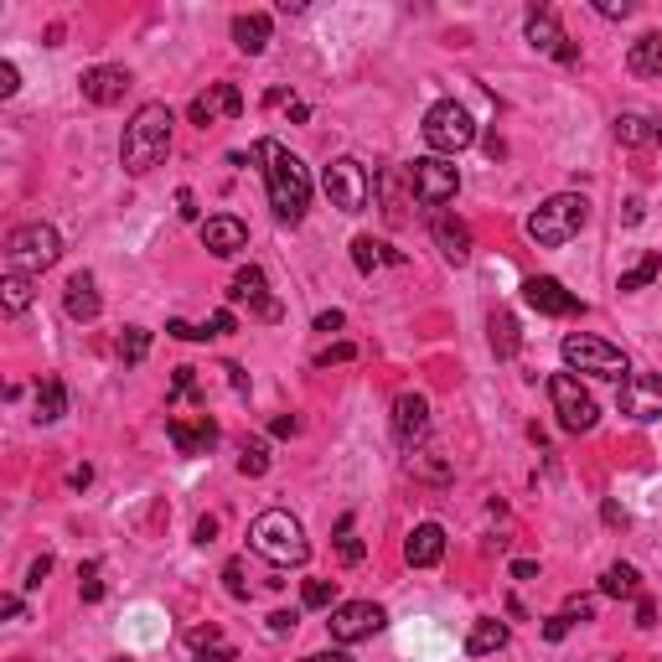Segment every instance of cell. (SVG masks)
<instances>
[{
  "label": "cell",
  "mask_w": 662,
  "mask_h": 662,
  "mask_svg": "<svg viewBox=\"0 0 662 662\" xmlns=\"http://www.w3.org/2000/svg\"><path fill=\"white\" fill-rule=\"evenodd\" d=\"M637 626H642V631H652V626H657V606H652L647 595L637 600Z\"/></svg>",
  "instance_id": "obj_52"
},
{
  "label": "cell",
  "mask_w": 662,
  "mask_h": 662,
  "mask_svg": "<svg viewBox=\"0 0 662 662\" xmlns=\"http://www.w3.org/2000/svg\"><path fill=\"white\" fill-rule=\"evenodd\" d=\"M228 300H233V306H254L259 321H280V316H285V306H280L275 295H269V280H264V269H259V264L238 269L233 285H228Z\"/></svg>",
  "instance_id": "obj_14"
},
{
  "label": "cell",
  "mask_w": 662,
  "mask_h": 662,
  "mask_svg": "<svg viewBox=\"0 0 662 662\" xmlns=\"http://www.w3.org/2000/svg\"><path fill=\"white\" fill-rule=\"evenodd\" d=\"M487 331H492V352L497 357H518V321L507 316V311H492V321H487Z\"/></svg>",
  "instance_id": "obj_30"
},
{
  "label": "cell",
  "mask_w": 662,
  "mask_h": 662,
  "mask_svg": "<svg viewBox=\"0 0 662 662\" xmlns=\"http://www.w3.org/2000/svg\"><path fill=\"white\" fill-rule=\"evenodd\" d=\"M342 326H347L342 311H321V316H316V331H342Z\"/></svg>",
  "instance_id": "obj_54"
},
{
  "label": "cell",
  "mask_w": 662,
  "mask_h": 662,
  "mask_svg": "<svg viewBox=\"0 0 662 662\" xmlns=\"http://www.w3.org/2000/svg\"><path fill=\"white\" fill-rule=\"evenodd\" d=\"M569 626H575L569 616H549V621H544V642H564V637H569Z\"/></svg>",
  "instance_id": "obj_46"
},
{
  "label": "cell",
  "mask_w": 662,
  "mask_h": 662,
  "mask_svg": "<svg viewBox=\"0 0 662 662\" xmlns=\"http://www.w3.org/2000/svg\"><path fill=\"white\" fill-rule=\"evenodd\" d=\"M300 600H306V611H331V600H337V580H306Z\"/></svg>",
  "instance_id": "obj_38"
},
{
  "label": "cell",
  "mask_w": 662,
  "mask_h": 662,
  "mask_svg": "<svg viewBox=\"0 0 662 662\" xmlns=\"http://www.w3.org/2000/svg\"><path fill=\"white\" fill-rule=\"evenodd\" d=\"M326 626H331V642L352 647V642L378 637V631L388 626V616H383V606H373V600H347V606H331Z\"/></svg>",
  "instance_id": "obj_11"
},
{
  "label": "cell",
  "mask_w": 662,
  "mask_h": 662,
  "mask_svg": "<svg viewBox=\"0 0 662 662\" xmlns=\"http://www.w3.org/2000/svg\"><path fill=\"white\" fill-rule=\"evenodd\" d=\"M223 373H228V383H233V394H249V373L238 368V363H228Z\"/></svg>",
  "instance_id": "obj_55"
},
{
  "label": "cell",
  "mask_w": 662,
  "mask_h": 662,
  "mask_svg": "<svg viewBox=\"0 0 662 662\" xmlns=\"http://www.w3.org/2000/svg\"><path fill=\"white\" fill-rule=\"evenodd\" d=\"M202 249L207 254H218V259H233L238 249H249V228L238 223V218H207L202 223Z\"/></svg>",
  "instance_id": "obj_20"
},
{
  "label": "cell",
  "mask_w": 662,
  "mask_h": 662,
  "mask_svg": "<svg viewBox=\"0 0 662 662\" xmlns=\"http://www.w3.org/2000/svg\"><path fill=\"white\" fill-rule=\"evenodd\" d=\"M249 549L269 564H280V569H295V564L311 559L306 528H300V518H290L285 507H269V513H259L249 523Z\"/></svg>",
  "instance_id": "obj_3"
},
{
  "label": "cell",
  "mask_w": 662,
  "mask_h": 662,
  "mask_svg": "<svg viewBox=\"0 0 662 662\" xmlns=\"http://www.w3.org/2000/svg\"><path fill=\"white\" fill-rule=\"evenodd\" d=\"M213 538H218V518H202L197 523V544H213Z\"/></svg>",
  "instance_id": "obj_59"
},
{
  "label": "cell",
  "mask_w": 662,
  "mask_h": 662,
  "mask_svg": "<svg viewBox=\"0 0 662 662\" xmlns=\"http://www.w3.org/2000/svg\"><path fill=\"white\" fill-rule=\"evenodd\" d=\"M187 652H192L197 662H233V657H238V647L223 637V626H213V621L187 631Z\"/></svg>",
  "instance_id": "obj_23"
},
{
  "label": "cell",
  "mask_w": 662,
  "mask_h": 662,
  "mask_svg": "<svg viewBox=\"0 0 662 662\" xmlns=\"http://www.w3.org/2000/svg\"><path fill=\"white\" fill-rule=\"evenodd\" d=\"M223 590L233 595V600H249L254 590H249V564L244 559H228L223 564Z\"/></svg>",
  "instance_id": "obj_37"
},
{
  "label": "cell",
  "mask_w": 662,
  "mask_h": 662,
  "mask_svg": "<svg viewBox=\"0 0 662 662\" xmlns=\"http://www.w3.org/2000/svg\"><path fill=\"white\" fill-rule=\"evenodd\" d=\"M652 135H657V140H662V119H657V125H652Z\"/></svg>",
  "instance_id": "obj_62"
},
{
  "label": "cell",
  "mask_w": 662,
  "mask_h": 662,
  "mask_svg": "<svg viewBox=\"0 0 662 662\" xmlns=\"http://www.w3.org/2000/svg\"><path fill=\"white\" fill-rule=\"evenodd\" d=\"M616 140L631 145V150L647 145L652 140V119H642V114H616Z\"/></svg>",
  "instance_id": "obj_34"
},
{
  "label": "cell",
  "mask_w": 662,
  "mask_h": 662,
  "mask_svg": "<svg viewBox=\"0 0 662 662\" xmlns=\"http://www.w3.org/2000/svg\"><path fill=\"white\" fill-rule=\"evenodd\" d=\"M78 595L88 606H99L104 600V580H99V564H78Z\"/></svg>",
  "instance_id": "obj_40"
},
{
  "label": "cell",
  "mask_w": 662,
  "mask_h": 662,
  "mask_svg": "<svg viewBox=\"0 0 662 662\" xmlns=\"http://www.w3.org/2000/svg\"><path fill=\"white\" fill-rule=\"evenodd\" d=\"M657 275H662V259H657V254H647L642 264H631L626 275L616 280V290H626V295H631V290H647V285H652Z\"/></svg>",
  "instance_id": "obj_33"
},
{
  "label": "cell",
  "mask_w": 662,
  "mask_h": 662,
  "mask_svg": "<svg viewBox=\"0 0 662 662\" xmlns=\"http://www.w3.org/2000/svg\"><path fill=\"white\" fill-rule=\"evenodd\" d=\"M238 114H244V94H238V88L233 83H213V88H207V94H197L192 99V109H187V119H192V125H213V119H238Z\"/></svg>",
  "instance_id": "obj_17"
},
{
  "label": "cell",
  "mask_w": 662,
  "mask_h": 662,
  "mask_svg": "<svg viewBox=\"0 0 662 662\" xmlns=\"http://www.w3.org/2000/svg\"><path fill=\"white\" fill-rule=\"evenodd\" d=\"M425 145L435 150V156H461V150L476 140V119L466 114V104H456V99H440V104H430V114H425Z\"/></svg>",
  "instance_id": "obj_6"
},
{
  "label": "cell",
  "mask_w": 662,
  "mask_h": 662,
  "mask_svg": "<svg viewBox=\"0 0 662 662\" xmlns=\"http://www.w3.org/2000/svg\"><path fill=\"white\" fill-rule=\"evenodd\" d=\"M300 662H352L347 652H311V657H300Z\"/></svg>",
  "instance_id": "obj_61"
},
{
  "label": "cell",
  "mask_w": 662,
  "mask_h": 662,
  "mask_svg": "<svg viewBox=\"0 0 662 662\" xmlns=\"http://www.w3.org/2000/svg\"><path fill=\"white\" fill-rule=\"evenodd\" d=\"M600 518H606L611 528H626V507L621 502H606V507H600Z\"/></svg>",
  "instance_id": "obj_56"
},
{
  "label": "cell",
  "mask_w": 662,
  "mask_h": 662,
  "mask_svg": "<svg viewBox=\"0 0 662 662\" xmlns=\"http://www.w3.org/2000/svg\"><path fill=\"white\" fill-rule=\"evenodd\" d=\"M352 264H357V275H373L378 264H388V244H378V238H368V233H357L352 238Z\"/></svg>",
  "instance_id": "obj_31"
},
{
  "label": "cell",
  "mask_w": 662,
  "mask_h": 662,
  "mask_svg": "<svg viewBox=\"0 0 662 662\" xmlns=\"http://www.w3.org/2000/svg\"><path fill=\"white\" fill-rule=\"evenodd\" d=\"M409 187H414V202L435 218L445 202H456V192H461V171L450 166L445 156H419V161L409 166Z\"/></svg>",
  "instance_id": "obj_8"
},
{
  "label": "cell",
  "mask_w": 662,
  "mask_h": 662,
  "mask_svg": "<svg viewBox=\"0 0 662 662\" xmlns=\"http://www.w3.org/2000/svg\"><path fill=\"white\" fill-rule=\"evenodd\" d=\"M166 435H171V445L182 450V456H207V450L218 445V425H213L207 414H197V419L171 414V419H166Z\"/></svg>",
  "instance_id": "obj_18"
},
{
  "label": "cell",
  "mask_w": 662,
  "mask_h": 662,
  "mask_svg": "<svg viewBox=\"0 0 662 662\" xmlns=\"http://www.w3.org/2000/svg\"><path fill=\"white\" fill-rule=\"evenodd\" d=\"M88 481H94V466H73V471H68V487H73V492H83Z\"/></svg>",
  "instance_id": "obj_57"
},
{
  "label": "cell",
  "mask_w": 662,
  "mask_h": 662,
  "mask_svg": "<svg viewBox=\"0 0 662 662\" xmlns=\"http://www.w3.org/2000/svg\"><path fill=\"white\" fill-rule=\"evenodd\" d=\"M32 275H11V269H6V285H0V290H6V311L11 316H21L26 306H32Z\"/></svg>",
  "instance_id": "obj_35"
},
{
  "label": "cell",
  "mask_w": 662,
  "mask_h": 662,
  "mask_svg": "<svg viewBox=\"0 0 662 662\" xmlns=\"http://www.w3.org/2000/svg\"><path fill=\"white\" fill-rule=\"evenodd\" d=\"M238 471H244V476H264L269 471V450L259 440H244V450H238Z\"/></svg>",
  "instance_id": "obj_39"
},
{
  "label": "cell",
  "mask_w": 662,
  "mask_h": 662,
  "mask_svg": "<svg viewBox=\"0 0 662 662\" xmlns=\"http://www.w3.org/2000/svg\"><path fill=\"white\" fill-rule=\"evenodd\" d=\"M171 125H176V114L166 104H140L130 114V125H125V140H119V161H125L130 176H145V171H156L166 161V150H171Z\"/></svg>",
  "instance_id": "obj_2"
},
{
  "label": "cell",
  "mask_w": 662,
  "mask_h": 662,
  "mask_svg": "<svg viewBox=\"0 0 662 662\" xmlns=\"http://www.w3.org/2000/svg\"><path fill=\"white\" fill-rule=\"evenodd\" d=\"M207 331H213V337H228V331H238V316H233V311H213Z\"/></svg>",
  "instance_id": "obj_48"
},
{
  "label": "cell",
  "mask_w": 662,
  "mask_h": 662,
  "mask_svg": "<svg viewBox=\"0 0 662 662\" xmlns=\"http://www.w3.org/2000/svg\"><path fill=\"white\" fill-rule=\"evenodd\" d=\"M47 575H52V554H42V559H32V569H26V585H32V590H37V585H42Z\"/></svg>",
  "instance_id": "obj_49"
},
{
  "label": "cell",
  "mask_w": 662,
  "mask_h": 662,
  "mask_svg": "<svg viewBox=\"0 0 662 662\" xmlns=\"http://www.w3.org/2000/svg\"><path fill=\"white\" fill-rule=\"evenodd\" d=\"M600 595H611V600H642V575L631 564H611L606 575H600Z\"/></svg>",
  "instance_id": "obj_28"
},
{
  "label": "cell",
  "mask_w": 662,
  "mask_h": 662,
  "mask_svg": "<svg viewBox=\"0 0 662 662\" xmlns=\"http://www.w3.org/2000/svg\"><path fill=\"white\" fill-rule=\"evenodd\" d=\"M585 223H590V202L580 192H554L549 202H538L533 213H528V238H533L538 249H559Z\"/></svg>",
  "instance_id": "obj_4"
},
{
  "label": "cell",
  "mask_w": 662,
  "mask_h": 662,
  "mask_svg": "<svg viewBox=\"0 0 662 662\" xmlns=\"http://www.w3.org/2000/svg\"><path fill=\"white\" fill-rule=\"evenodd\" d=\"M321 187H326L331 207H342V213H363L368 197H373V176H368V166L357 156H337L321 171Z\"/></svg>",
  "instance_id": "obj_9"
},
{
  "label": "cell",
  "mask_w": 662,
  "mask_h": 662,
  "mask_svg": "<svg viewBox=\"0 0 662 662\" xmlns=\"http://www.w3.org/2000/svg\"><path fill=\"white\" fill-rule=\"evenodd\" d=\"M295 626H300V616H295V611H275V616H269V637H290Z\"/></svg>",
  "instance_id": "obj_44"
},
{
  "label": "cell",
  "mask_w": 662,
  "mask_h": 662,
  "mask_svg": "<svg viewBox=\"0 0 662 662\" xmlns=\"http://www.w3.org/2000/svg\"><path fill=\"white\" fill-rule=\"evenodd\" d=\"M564 616H569V621H595V600H585V595H569Z\"/></svg>",
  "instance_id": "obj_43"
},
{
  "label": "cell",
  "mask_w": 662,
  "mask_h": 662,
  "mask_svg": "<svg viewBox=\"0 0 662 662\" xmlns=\"http://www.w3.org/2000/svg\"><path fill=\"white\" fill-rule=\"evenodd\" d=\"M57 259H63V233H57L52 223H21L6 238V269H11V275L42 280Z\"/></svg>",
  "instance_id": "obj_5"
},
{
  "label": "cell",
  "mask_w": 662,
  "mask_h": 662,
  "mask_svg": "<svg viewBox=\"0 0 662 662\" xmlns=\"http://www.w3.org/2000/svg\"><path fill=\"white\" fill-rule=\"evenodd\" d=\"M507 647V626L502 621H476L471 637H466V657H487V652H502Z\"/></svg>",
  "instance_id": "obj_29"
},
{
  "label": "cell",
  "mask_w": 662,
  "mask_h": 662,
  "mask_svg": "<svg viewBox=\"0 0 662 662\" xmlns=\"http://www.w3.org/2000/svg\"><path fill=\"white\" fill-rule=\"evenodd\" d=\"M404 559L414 569H435L445 559V528L440 523H419L409 538H404Z\"/></svg>",
  "instance_id": "obj_21"
},
{
  "label": "cell",
  "mask_w": 662,
  "mask_h": 662,
  "mask_svg": "<svg viewBox=\"0 0 662 662\" xmlns=\"http://www.w3.org/2000/svg\"><path fill=\"white\" fill-rule=\"evenodd\" d=\"M430 233H435V244L450 264H466L471 259V228L461 218H450V213H435L430 218Z\"/></svg>",
  "instance_id": "obj_22"
},
{
  "label": "cell",
  "mask_w": 662,
  "mask_h": 662,
  "mask_svg": "<svg viewBox=\"0 0 662 662\" xmlns=\"http://www.w3.org/2000/svg\"><path fill=\"white\" fill-rule=\"evenodd\" d=\"M595 11L606 16V21H626L631 16V0H595Z\"/></svg>",
  "instance_id": "obj_45"
},
{
  "label": "cell",
  "mask_w": 662,
  "mask_h": 662,
  "mask_svg": "<svg viewBox=\"0 0 662 662\" xmlns=\"http://www.w3.org/2000/svg\"><path fill=\"white\" fill-rule=\"evenodd\" d=\"M549 399H554V414H559V425L569 430V435H585V430H595V399L580 388V378L575 373H554L549 378Z\"/></svg>",
  "instance_id": "obj_10"
},
{
  "label": "cell",
  "mask_w": 662,
  "mask_h": 662,
  "mask_svg": "<svg viewBox=\"0 0 662 662\" xmlns=\"http://www.w3.org/2000/svg\"><path fill=\"white\" fill-rule=\"evenodd\" d=\"M513 575L518 580H538V564L533 559H513Z\"/></svg>",
  "instance_id": "obj_60"
},
{
  "label": "cell",
  "mask_w": 662,
  "mask_h": 662,
  "mask_svg": "<svg viewBox=\"0 0 662 662\" xmlns=\"http://www.w3.org/2000/svg\"><path fill=\"white\" fill-rule=\"evenodd\" d=\"M68 414V388L63 378H42L37 383V425H57Z\"/></svg>",
  "instance_id": "obj_27"
},
{
  "label": "cell",
  "mask_w": 662,
  "mask_h": 662,
  "mask_svg": "<svg viewBox=\"0 0 662 662\" xmlns=\"http://www.w3.org/2000/svg\"><path fill=\"white\" fill-rule=\"evenodd\" d=\"M616 409L626 419H637V425H652V419H662V378L657 373H631L621 383L616 394Z\"/></svg>",
  "instance_id": "obj_12"
},
{
  "label": "cell",
  "mask_w": 662,
  "mask_h": 662,
  "mask_svg": "<svg viewBox=\"0 0 662 662\" xmlns=\"http://www.w3.org/2000/svg\"><path fill=\"white\" fill-rule=\"evenodd\" d=\"M528 47L559 57V63H580V47L564 37V26H559V11H554V6H533V11H528Z\"/></svg>",
  "instance_id": "obj_13"
},
{
  "label": "cell",
  "mask_w": 662,
  "mask_h": 662,
  "mask_svg": "<svg viewBox=\"0 0 662 662\" xmlns=\"http://www.w3.org/2000/svg\"><path fill=\"white\" fill-rule=\"evenodd\" d=\"M63 311H68L73 321H99L104 300H99V290H94V275H73V280L63 285Z\"/></svg>",
  "instance_id": "obj_24"
},
{
  "label": "cell",
  "mask_w": 662,
  "mask_h": 662,
  "mask_svg": "<svg viewBox=\"0 0 662 662\" xmlns=\"http://www.w3.org/2000/svg\"><path fill=\"white\" fill-rule=\"evenodd\" d=\"M78 88H83V99L88 104H99V109H109V104H119L125 99V88H130V73L125 68H88L83 78H78Z\"/></svg>",
  "instance_id": "obj_19"
},
{
  "label": "cell",
  "mask_w": 662,
  "mask_h": 662,
  "mask_svg": "<svg viewBox=\"0 0 662 662\" xmlns=\"http://www.w3.org/2000/svg\"><path fill=\"white\" fill-rule=\"evenodd\" d=\"M357 357V347L352 342H331V347H321L316 352V368H331V363H352Z\"/></svg>",
  "instance_id": "obj_41"
},
{
  "label": "cell",
  "mask_w": 662,
  "mask_h": 662,
  "mask_svg": "<svg viewBox=\"0 0 662 662\" xmlns=\"http://www.w3.org/2000/svg\"><path fill=\"white\" fill-rule=\"evenodd\" d=\"M176 213H182L187 223H197V197H192L187 187H182V192H176Z\"/></svg>",
  "instance_id": "obj_51"
},
{
  "label": "cell",
  "mask_w": 662,
  "mask_h": 662,
  "mask_svg": "<svg viewBox=\"0 0 662 662\" xmlns=\"http://www.w3.org/2000/svg\"><path fill=\"white\" fill-rule=\"evenodd\" d=\"M523 300H528L538 316H580V311H585V300L569 295V290H564L559 280H549V275L523 280Z\"/></svg>",
  "instance_id": "obj_15"
},
{
  "label": "cell",
  "mask_w": 662,
  "mask_h": 662,
  "mask_svg": "<svg viewBox=\"0 0 662 662\" xmlns=\"http://www.w3.org/2000/svg\"><path fill=\"white\" fill-rule=\"evenodd\" d=\"M119 363H125V368H135V363H145V352H150V331L145 326H125V331H119Z\"/></svg>",
  "instance_id": "obj_32"
},
{
  "label": "cell",
  "mask_w": 662,
  "mask_h": 662,
  "mask_svg": "<svg viewBox=\"0 0 662 662\" xmlns=\"http://www.w3.org/2000/svg\"><path fill=\"white\" fill-rule=\"evenodd\" d=\"M166 331H171L176 342H207V337H213L207 326H192V321H166Z\"/></svg>",
  "instance_id": "obj_42"
},
{
  "label": "cell",
  "mask_w": 662,
  "mask_h": 662,
  "mask_svg": "<svg viewBox=\"0 0 662 662\" xmlns=\"http://www.w3.org/2000/svg\"><path fill=\"white\" fill-rule=\"evenodd\" d=\"M626 68L637 78H662V32H642L626 52Z\"/></svg>",
  "instance_id": "obj_25"
},
{
  "label": "cell",
  "mask_w": 662,
  "mask_h": 662,
  "mask_svg": "<svg viewBox=\"0 0 662 662\" xmlns=\"http://www.w3.org/2000/svg\"><path fill=\"white\" fill-rule=\"evenodd\" d=\"M269 435H280V440H290V435H300V419L295 414H280L275 425H269Z\"/></svg>",
  "instance_id": "obj_50"
},
{
  "label": "cell",
  "mask_w": 662,
  "mask_h": 662,
  "mask_svg": "<svg viewBox=\"0 0 662 662\" xmlns=\"http://www.w3.org/2000/svg\"><path fill=\"white\" fill-rule=\"evenodd\" d=\"M254 161L264 171V187H269V207H275V218L280 223H300L306 218V207H311V171L300 166V156H290V150L280 140H259L254 145Z\"/></svg>",
  "instance_id": "obj_1"
},
{
  "label": "cell",
  "mask_w": 662,
  "mask_h": 662,
  "mask_svg": "<svg viewBox=\"0 0 662 662\" xmlns=\"http://www.w3.org/2000/svg\"><path fill=\"white\" fill-rule=\"evenodd\" d=\"M21 88V73H16V63H0V99H11Z\"/></svg>",
  "instance_id": "obj_47"
},
{
  "label": "cell",
  "mask_w": 662,
  "mask_h": 662,
  "mask_svg": "<svg viewBox=\"0 0 662 662\" xmlns=\"http://www.w3.org/2000/svg\"><path fill=\"white\" fill-rule=\"evenodd\" d=\"M430 435V399L425 394H399L394 399V440L404 450H419Z\"/></svg>",
  "instance_id": "obj_16"
},
{
  "label": "cell",
  "mask_w": 662,
  "mask_h": 662,
  "mask_svg": "<svg viewBox=\"0 0 662 662\" xmlns=\"http://www.w3.org/2000/svg\"><path fill=\"white\" fill-rule=\"evenodd\" d=\"M621 223H626V228H637V223H642V197H626V207H621Z\"/></svg>",
  "instance_id": "obj_53"
},
{
  "label": "cell",
  "mask_w": 662,
  "mask_h": 662,
  "mask_svg": "<svg viewBox=\"0 0 662 662\" xmlns=\"http://www.w3.org/2000/svg\"><path fill=\"white\" fill-rule=\"evenodd\" d=\"M363 554H368V549H363V538L352 533V518H342V523H337V559H342V564H363Z\"/></svg>",
  "instance_id": "obj_36"
},
{
  "label": "cell",
  "mask_w": 662,
  "mask_h": 662,
  "mask_svg": "<svg viewBox=\"0 0 662 662\" xmlns=\"http://www.w3.org/2000/svg\"><path fill=\"white\" fill-rule=\"evenodd\" d=\"M564 363L575 368V373H590V378H631V368H626V352L621 347H611V342H600V337H590V331H569L564 337Z\"/></svg>",
  "instance_id": "obj_7"
},
{
  "label": "cell",
  "mask_w": 662,
  "mask_h": 662,
  "mask_svg": "<svg viewBox=\"0 0 662 662\" xmlns=\"http://www.w3.org/2000/svg\"><path fill=\"white\" fill-rule=\"evenodd\" d=\"M233 47L259 57L269 47V16L264 11H249V16H233Z\"/></svg>",
  "instance_id": "obj_26"
},
{
  "label": "cell",
  "mask_w": 662,
  "mask_h": 662,
  "mask_svg": "<svg viewBox=\"0 0 662 662\" xmlns=\"http://www.w3.org/2000/svg\"><path fill=\"white\" fill-rule=\"evenodd\" d=\"M0 611H6L11 621H21V595H16V590H6V595H0Z\"/></svg>",
  "instance_id": "obj_58"
}]
</instances>
